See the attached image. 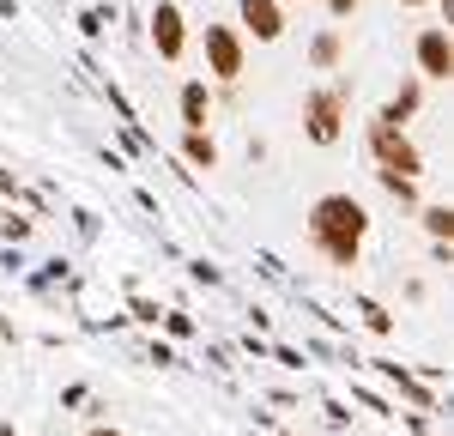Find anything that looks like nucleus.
Listing matches in <instances>:
<instances>
[{
    "instance_id": "0eeeda50",
    "label": "nucleus",
    "mask_w": 454,
    "mask_h": 436,
    "mask_svg": "<svg viewBox=\"0 0 454 436\" xmlns=\"http://www.w3.org/2000/svg\"><path fill=\"white\" fill-rule=\"evenodd\" d=\"M237 6H243V25L254 36H261V43H273V36L285 31V12H279V0H237Z\"/></svg>"
},
{
    "instance_id": "7ed1b4c3",
    "label": "nucleus",
    "mask_w": 454,
    "mask_h": 436,
    "mask_svg": "<svg viewBox=\"0 0 454 436\" xmlns=\"http://www.w3.org/2000/svg\"><path fill=\"white\" fill-rule=\"evenodd\" d=\"M340 115H346V97H340V91H309V97H303V121H309L315 145L340 140Z\"/></svg>"
},
{
    "instance_id": "dca6fc26",
    "label": "nucleus",
    "mask_w": 454,
    "mask_h": 436,
    "mask_svg": "<svg viewBox=\"0 0 454 436\" xmlns=\"http://www.w3.org/2000/svg\"><path fill=\"white\" fill-rule=\"evenodd\" d=\"M406 6H419V0H406Z\"/></svg>"
},
{
    "instance_id": "f257e3e1",
    "label": "nucleus",
    "mask_w": 454,
    "mask_h": 436,
    "mask_svg": "<svg viewBox=\"0 0 454 436\" xmlns=\"http://www.w3.org/2000/svg\"><path fill=\"white\" fill-rule=\"evenodd\" d=\"M364 237H370L364 200H351V194H321V200L309 206V243L327 254L333 267H357Z\"/></svg>"
},
{
    "instance_id": "f03ea898",
    "label": "nucleus",
    "mask_w": 454,
    "mask_h": 436,
    "mask_svg": "<svg viewBox=\"0 0 454 436\" xmlns=\"http://www.w3.org/2000/svg\"><path fill=\"white\" fill-rule=\"evenodd\" d=\"M370 152H376V164H382V176H400L412 182L424 170L419 152H412V140L400 134V128H387V121H370Z\"/></svg>"
},
{
    "instance_id": "9d476101",
    "label": "nucleus",
    "mask_w": 454,
    "mask_h": 436,
    "mask_svg": "<svg viewBox=\"0 0 454 436\" xmlns=\"http://www.w3.org/2000/svg\"><path fill=\"white\" fill-rule=\"evenodd\" d=\"M424 230H430L436 243H449V237H454V213H449V206H424Z\"/></svg>"
},
{
    "instance_id": "4468645a",
    "label": "nucleus",
    "mask_w": 454,
    "mask_h": 436,
    "mask_svg": "<svg viewBox=\"0 0 454 436\" xmlns=\"http://www.w3.org/2000/svg\"><path fill=\"white\" fill-rule=\"evenodd\" d=\"M85 436H121V431H104V424H98V431H85Z\"/></svg>"
},
{
    "instance_id": "2eb2a0df",
    "label": "nucleus",
    "mask_w": 454,
    "mask_h": 436,
    "mask_svg": "<svg viewBox=\"0 0 454 436\" xmlns=\"http://www.w3.org/2000/svg\"><path fill=\"white\" fill-rule=\"evenodd\" d=\"M0 436H19V431H12V424H0Z\"/></svg>"
},
{
    "instance_id": "1a4fd4ad",
    "label": "nucleus",
    "mask_w": 454,
    "mask_h": 436,
    "mask_svg": "<svg viewBox=\"0 0 454 436\" xmlns=\"http://www.w3.org/2000/svg\"><path fill=\"white\" fill-rule=\"evenodd\" d=\"M412 109H419V85H406L400 97H387V109H382V115H376V121H387V128H400V121H406Z\"/></svg>"
},
{
    "instance_id": "39448f33",
    "label": "nucleus",
    "mask_w": 454,
    "mask_h": 436,
    "mask_svg": "<svg viewBox=\"0 0 454 436\" xmlns=\"http://www.w3.org/2000/svg\"><path fill=\"white\" fill-rule=\"evenodd\" d=\"M152 43H158L164 61H182L188 31H182V6H176V0H158V6H152Z\"/></svg>"
},
{
    "instance_id": "f8f14e48",
    "label": "nucleus",
    "mask_w": 454,
    "mask_h": 436,
    "mask_svg": "<svg viewBox=\"0 0 454 436\" xmlns=\"http://www.w3.org/2000/svg\"><path fill=\"white\" fill-rule=\"evenodd\" d=\"M333 61H340V36L321 31V36H315V67H333Z\"/></svg>"
},
{
    "instance_id": "9b49d317",
    "label": "nucleus",
    "mask_w": 454,
    "mask_h": 436,
    "mask_svg": "<svg viewBox=\"0 0 454 436\" xmlns=\"http://www.w3.org/2000/svg\"><path fill=\"white\" fill-rule=\"evenodd\" d=\"M182 152H188V158H194V164H218V145H212V134H188V140H182Z\"/></svg>"
},
{
    "instance_id": "ddd939ff",
    "label": "nucleus",
    "mask_w": 454,
    "mask_h": 436,
    "mask_svg": "<svg viewBox=\"0 0 454 436\" xmlns=\"http://www.w3.org/2000/svg\"><path fill=\"white\" fill-rule=\"evenodd\" d=\"M327 12H333V19H351V12H357V0H327Z\"/></svg>"
},
{
    "instance_id": "6e6552de",
    "label": "nucleus",
    "mask_w": 454,
    "mask_h": 436,
    "mask_svg": "<svg viewBox=\"0 0 454 436\" xmlns=\"http://www.w3.org/2000/svg\"><path fill=\"white\" fill-rule=\"evenodd\" d=\"M207 85L194 79V85H182V121H188V134H207Z\"/></svg>"
},
{
    "instance_id": "20e7f679",
    "label": "nucleus",
    "mask_w": 454,
    "mask_h": 436,
    "mask_svg": "<svg viewBox=\"0 0 454 436\" xmlns=\"http://www.w3.org/2000/svg\"><path fill=\"white\" fill-rule=\"evenodd\" d=\"M207 67L218 79H237L243 73V36L231 31V25H207Z\"/></svg>"
},
{
    "instance_id": "423d86ee",
    "label": "nucleus",
    "mask_w": 454,
    "mask_h": 436,
    "mask_svg": "<svg viewBox=\"0 0 454 436\" xmlns=\"http://www.w3.org/2000/svg\"><path fill=\"white\" fill-rule=\"evenodd\" d=\"M419 67H424V79H449L454 73V43H449L442 25L419 31Z\"/></svg>"
}]
</instances>
